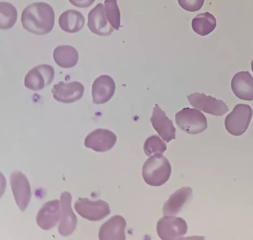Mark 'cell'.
<instances>
[{
    "label": "cell",
    "instance_id": "6da1fadb",
    "mask_svg": "<svg viewBox=\"0 0 253 240\" xmlns=\"http://www.w3.org/2000/svg\"><path fill=\"white\" fill-rule=\"evenodd\" d=\"M54 17V10L49 4L38 2L25 8L22 12L21 21L23 28L28 32L43 35L52 30Z\"/></svg>",
    "mask_w": 253,
    "mask_h": 240
},
{
    "label": "cell",
    "instance_id": "7a4b0ae2",
    "mask_svg": "<svg viewBox=\"0 0 253 240\" xmlns=\"http://www.w3.org/2000/svg\"><path fill=\"white\" fill-rule=\"evenodd\" d=\"M171 167L169 161L161 154L150 157L144 163L142 174L144 180L152 186H160L169 179Z\"/></svg>",
    "mask_w": 253,
    "mask_h": 240
},
{
    "label": "cell",
    "instance_id": "3957f363",
    "mask_svg": "<svg viewBox=\"0 0 253 240\" xmlns=\"http://www.w3.org/2000/svg\"><path fill=\"white\" fill-rule=\"evenodd\" d=\"M253 116L252 108L248 104L236 105L225 118L226 130L234 136H240L248 129Z\"/></svg>",
    "mask_w": 253,
    "mask_h": 240
},
{
    "label": "cell",
    "instance_id": "277c9868",
    "mask_svg": "<svg viewBox=\"0 0 253 240\" xmlns=\"http://www.w3.org/2000/svg\"><path fill=\"white\" fill-rule=\"evenodd\" d=\"M177 126L182 130L190 134H197L203 132L208 127L206 116L200 111L185 108L178 112L175 116Z\"/></svg>",
    "mask_w": 253,
    "mask_h": 240
},
{
    "label": "cell",
    "instance_id": "5b68a950",
    "mask_svg": "<svg viewBox=\"0 0 253 240\" xmlns=\"http://www.w3.org/2000/svg\"><path fill=\"white\" fill-rule=\"evenodd\" d=\"M74 208L80 216L92 221L100 220L111 212L109 204L101 200L93 201L80 198L75 202Z\"/></svg>",
    "mask_w": 253,
    "mask_h": 240
},
{
    "label": "cell",
    "instance_id": "8992f818",
    "mask_svg": "<svg viewBox=\"0 0 253 240\" xmlns=\"http://www.w3.org/2000/svg\"><path fill=\"white\" fill-rule=\"evenodd\" d=\"M188 227L186 221L181 217L166 215L157 224V232L163 240L179 239L186 233Z\"/></svg>",
    "mask_w": 253,
    "mask_h": 240
},
{
    "label": "cell",
    "instance_id": "52a82bcc",
    "mask_svg": "<svg viewBox=\"0 0 253 240\" xmlns=\"http://www.w3.org/2000/svg\"><path fill=\"white\" fill-rule=\"evenodd\" d=\"M193 107L205 113L216 116H221L229 110L225 103L210 95L195 92L187 96Z\"/></svg>",
    "mask_w": 253,
    "mask_h": 240
},
{
    "label": "cell",
    "instance_id": "ba28073f",
    "mask_svg": "<svg viewBox=\"0 0 253 240\" xmlns=\"http://www.w3.org/2000/svg\"><path fill=\"white\" fill-rule=\"evenodd\" d=\"M54 77L53 68L47 64L39 65L31 69L24 78L25 86L32 90L38 91L49 85Z\"/></svg>",
    "mask_w": 253,
    "mask_h": 240
},
{
    "label": "cell",
    "instance_id": "9c48e42d",
    "mask_svg": "<svg viewBox=\"0 0 253 240\" xmlns=\"http://www.w3.org/2000/svg\"><path fill=\"white\" fill-rule=\"evenodd\" d=\"M10 183L15 200L21 211L28 206L31 198V190L27 177L19 171L12 172Z\"/></svg>",
    "mask_w": 253,
    "mask_h": 240
},
{
    "label": "cell",
    "instance_id": "30bf717a",
    "mask_svg": "<svg viewBox=\"0 0 253 240\" xmlns=\"http://www.w3.org/2000/svg\"><path fill=\"white\" fill-rule=\"evenodd\" d=\"M71 201V194L67 191L62 192L60 196L61 216L58 230L63 236L72 234L77 226V218L72 208Z\"/></svg>",
    "mask_w": 253,
    "mask_h": 240
},
{
    "label": "cell",
    "instance_id": "8fae6325",
    "mask_svg": "<svg viewBox=\"0 0 253 240\" xmlns=\"http://www.w3.org/2000/svg\"><path fill=\"white\" fill-rule=\"evenodd\" d=\"M117 136L107 129L98 128L90 132L85 138V147L98 152L111 150L115 145Z\"/></svg>",
    "mask_w": 253,
    "mask_h": 240
},
{
    "label": "cell",
    "instance_id": "7c38bea8",
    "mask_svg": "<svg viewBox=\"0 0 253 240\" xmlns=\"http://www.w3.org/2000/svg\"><path fill=\"white\" fill-rule=\"evenodd\" d=\"M84 85L80 82L65 83L60 81L51 90L53 98L64 103H71L81 99L84 93Z\"/></svg>",
    "mask_w": 253,
    "mask_h": 240
},
{
    "label": "cell",
    "instance_id": "4fadbf2b",
    "mask_svg": "<svg viewBox=\"0 0 253 240\" xmlns=\"http://www.w3.org/2000/svg\"><path fill=\"white\" fill-rule=\"evenodd\" d=\"M152 125L163 140L169 142L175 139L176 129L172 121L166 115L159 105L155 104L150 118Z\"/></svg>",
    "mask_w": 253,
    "mask_h": 240
},
{
    "label": "cell",
    "instance_id": "5bb4252c",
    "mask_svg": "<svg viewBox=\"0 0 253 240\" xmlns=\"http://www.w3.org/2000/svg\"><path fill=\"white\" fill-rule=\"evenodd\" d=\"M60 201L54 200L45 203L39 211L36 218L38 226L44 230L54 227L60 218Z\"/></svg>",
    "mask_w": 253,
    "mask_h": 240
},
{
    "label": "cell",
    "instance_id": "9a60e30c",
    "mask_svg": "<svg viewBox=\"0 0 253 240\" xmlns=\"http://www.w3.org/2000/svg\"><path fill=\"white\" fill-rule=\"evenodd\" d=\"M115 88V83L110 76L103 75L98 77L92 85L93 103L102 104L107 102L113 96Z\"/></svg>",
    "mask_w": 253,
    "mask_h": 240
},
{
    "label": "cell",
    "instance_id": "2e32d148",
    "mask_svg": "<svg viewBox=\"0 0 253 240\" xmlns=\"http://www.w3.org/2000/svg\"><path fill=\"white\" fill-rule=\"evenodd\" d=\"M126 223L121 215L112 216L100 228L98 237L100 240H125Z\"/></svg>",
    "mask_w": 253,
    "mask_h": 240
},
{
    "label": "cell",
    "instance_id": "e0dca14e",
    "mask_svg": "<svg viewBox=\"0 0 253 240\" xmlns=\"http://www.w3.org/2000/svg\"><path fill=\"white\" fill-rule=\"evenodd\" d=\"M87 26L91 32L99 36H108L113 32L114 28L105 18L102 3H98L89 11Z\"/></svg>",
    "mask_w": 253,
    "mask_h": 240
},
{
    "label": "cell",
    "instance_id": "ac0fdd59",
    "mask_svg": "<svg viewBox=\"0 0 253 240\" xmlns=\"http://www.w3.org/2000/svg\"><path fill=\"white\" fill-rule=\"evenodd\" d=\"M231 89L239 99L246 101L253 100V77L248 71H241L232 78Z\"/></svg>",
    "mask_w": 253,
    "mask_h": 240
},
{
    "label": "cell",
    "instance_id": "d6986e66",
    "mask_svg": "<svg viewBox=\"0 0 253 240\" xmlns=\"http://www.w3.org/2000/svg\"><path fill=\"white\" fill-rule=\"evenodd\" d=\"M192 190L188 187H182L172 194L165 202L163 208L164 215L177 214L192 196Z\"/></svg>",
    "mask_w": 253,
    "mask_h": 240
},
{
    "label": "cell",
    "instance_id": "ffe728a7",
    "mask_svg": "<svg viewBox=\"0 0 253 240\" xmlns=\"http://www.w3.org/2000/svg\"><path fill=\"white\" fill-rule=\"evenodd\" d=\"M59 25L64 32L74 33L81 31L85 23L84 17L79 11L69 9L62 13L59 18Z\"/></svg>",
    "mask_w": 253,
    "mask_h": 240
},
{
    "label": "cell",
    "instance_id": "44dd1931",
    "mask_svg": "<svg viewBox=\"0 0 253 240\" xmlns=\"http://www.w3.org/2000/svg\"><path fill=\"white\" fill-rule=\"evenodd\" d=\"M53 57L55 62L59 67L70 68L78 63L79 54L74 47L69 45H62L54 49Z\"/></svg>",
    "mask_w": 253,
    "mask_h": 240
},
{
    "label": "cell",
    "instance_id": "7402d4cb",
    "mask_svg": "<svg viewBox=\"0 0 253 240\" xmlns=\"http://www.w3.org/2000/svg\"><path fill=\"white\" fill-rule=\"evenodd\" d=\"M216 26L215 17L209 12L198 14L192 21V27L197 34L205 36L212 32Z\"/></svg>",
    "mask_w": 253,
    "mask_h": 240
},
{
    "label": "cell",
    "instance_id": "603a6c76",
    "mask_svg": "<svg viewBox=\"0 0 253 240\" xmlns=\"http://www.w3.org/2000/svg\"><path fill=\"white\" fill-rule=\"evenodd\" d=\"M17 11L11 3L1 1L0 2V28L6 30L12 28L17 21Z\"/></svg>",
    "mask_w": 253,
    "mask_h": 240
},
{
    "label": "cell",
    "instance_id": "cb8c5ba5",
    "mask_svg": "<svg viewBox=\"0 0 253 240\" xmlns=\"http://www.w3.org/2000/svg\"><path fill=\"white\" fill-rule=\"evenodd\" d=\"M104 5L108 21L114 29L119 30L121 26V15L117 0H105Z\"/></svg>",
    "mask_w": 253,
    "mask_h": 240
},
{
    "label": "cell",
    "instance_id": "d4e9b609",
    "mask_svg": "<svg viewBox=\"0 0 253 240\" xmlns=\"http://www.w3.org/2000/svg\"><path fill=\"white\" fill-rule=\"evenodd\" d=\"M145 154L151 157L157 154H163L167 150V145L156 135L148 137L144 144Z\"/></svg>",
    "mask_w": 253,
    "mask_h": 240
},
{
    "label": "cell",
    "instance_id": "484cf974",
    "mask_svg": "<svg viewBox=\"0 0 253 240\" xmlns=\"http://www.w3.org/2000/svg\"><path fill=\"white\" fill-rule=\"evenodd\" d=\"M204 1L205 0H178L179 4L182 8L190 12L200 10Z\"/></svg>",
    "mask_w": 253,
    "mask_h": 240
},
{
    "label": "cell",
    "instance_id": "4316f807",
    "mask_svg": "<svg viewBox=\"0 0 253 240\" xmlns=\"http://www.w3.org/2000/svg\"><path fill=\"white\" fill-rule=\"evenodd\" d=\"M69 1L75 6L86 8L90 6L95 0H69Z\"/></svg>",
    "mask_w": 253,
    "mask_h": 240
},
{
    "label": "cell",
    "instance_id": "83f0119b",
    "mask_svg": "<svg viewBox=\"0 0 253 240\" xmlns=\"http://www.w3.org/2000/svg\"><path fill=\"white\" fill-rule=\"evenodd\" d=\"M251 68L253 72V59L252 60L251 62Z\"/></svg>",
    "mask_w": 253,
    "mask_h": 240
}]
</instances>
